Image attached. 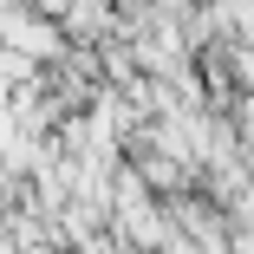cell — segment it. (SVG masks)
<instances>
[{"instance_id": "obj_1", "label": "cell", "mask_w": 254, "mask_h": 254, "mask_svg": "<svg viewBox=\"0 0 254 254\" xmlns=\"http://www.w3.org/2000/svg\"><path fill=\"white\" fill-rule=\"evenodd\" d=\"M228 65H235V85L254 98V39H241V46H235V53H228Z\"/></svg>"}]
</instances>
